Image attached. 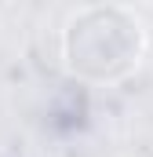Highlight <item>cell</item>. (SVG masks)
Instances as JSON below:
<instances>
[{
  "instance_id": "1",
  "label": "cell",
  "mask_w": 153,
  "mask_h": 157,
  "mask_svg": "<svg viewBox=\"0 0 153 157\" xmlns=\"http://www.w3.org/2000/svg\"><path fill=\"white\" fill-rule=\"evenodd\" d=\"M146 29L128 7H88L62 33V59L73 77L120 80L139 66Z\"/></svg>"
}]
</instances>
